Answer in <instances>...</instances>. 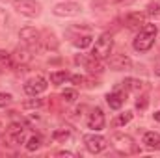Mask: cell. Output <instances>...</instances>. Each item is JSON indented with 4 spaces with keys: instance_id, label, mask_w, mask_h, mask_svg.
Instances as JSON below:
<instances>
[{
    "instance_id": "d6986e66",
    "label": "cell",
    "mask_w": 160,
    "mask_h": 158,
    "mask_svg": "<svg viewBox=\"0 0 160 158\" xmlns=\"http://www.w3.org/2000/svg\"><path fill=\"white\" fill-rule=\"evenodd\" d=\"M69 138H71V132L65 130V128H62V130H54V132H52V140H54V141H67Z\"/></svg>"
},
{
    "instance_id": "e575fe53",
    "label": "cell",
    "mask_w": 160,
    "mask_h": 158,
    "mask_svg": "<svg viewBox=\"0 0 160 158\" xmlns=\"http://www.w3.org/2000/svg\"><path fill=\"white\" fill-rule=\"evenodd\" d=\"M0 132H2V123H0Z\"/></svg>"
},
{
    "instance_id": "836d02e7",
    "label": "cell",
    "mask_w": 160,
    "mask_h": 158,
    "mask_svg": "<svg viewBox=\"0 0 160 158\" xmlns=\"http://www.w3.org/2000/svg\"><path fill=\"white\" fill-rule=\"evenodd\" d=\"M157 75H158V77H160V67H158V69H157Z\"/></svg>"
},
{
    "instance_id": "e0dca14e",
    "label": "cell",
    "mask_w": 160,
    "mask_h": 158,
    "mask_svg": "<svg viewBox=\"0 0 160 158\" xmlns=\"http://www.w3.org/2000/svg\"><path fill=\"white\" fill-rule=\"evenodd\" d=\"M84 63H86V67H88V71L89 73H97V75H101L102 71H104V65L101 63V60H97V58H93L91 56V60H84Z\"/></svg>"
},
{
    "instance_id": "ba28073f",
    "label": "cell",
    "mask_w": 160,
    "mask_h": 158,
    "mask_svg": "<svg viewBox=\"0 0 160 158\" xmlns=\"http://www.w3.org/2000/svg\"><path fill=\"white\" fill-rule=\"evenodd\" d=\"M80 4L77 2H62V4H56L54 6V15H58V17H75V15H78L80 13Z\"/></svg>"
},
{
    "instance_id": "7402d4cb",
    "label": "cell",
    "mask_w": 160,
    "mask_h": 158,
    "mask_svg": "<svg viewBox=\"0 0 160 158\" xmlns=\"http://www.w3.org/2000/svg\"><path fill=\"white\" fill-rule=\"evenodd\" d=\"M43 104H45L43 99H30V101L22 102V108H26V110H30V108H41Z\"/></svg>"
},
{
    "instance_id": "30bf717a",
    "label": "cell",
    "mask_w": 160,
    "mask_h": 158,
    "mask_svg": "<svg viewBox=\"0 0 160 158\" xmlns=\"http://www.w3.org/2000/svg\"><path fill=\"white\" fill-rule=\"evenodd\" d=\"M125 24L128 30H142L143 24H145V13H140V11H132L125 17Z\"/></svg>"
},
{
    "instance_id": "d6a6232c",
    "label": "cell",
    "mask_w": 160,
    "mask_h": 158,
    "mask_svg": "<svg viewBox=\"0 0 160 158\" xmlns=\"http://www.w3.org/2000/svg\"><path fill=\"white\" fill-rule=\"evenodd\" d=\"M153 117H155V121H158V123H160V112H155V116H153Z\"/></svg>"
},
{
    "instance_id": "f1b7e54d",
    "label": "cell",
    "mask_w": 160,
    "mask_h": 158,
    "mask_svg": "<svg viewBox=\"0 0 160 158\" xmlns=\"http://www.w3.org/2000/svg\"><path fill=\"white\" fill-rule=\"evenodd\" d=\"M147 104H149L147 97H142L140 101H136V108H138V110H145V108H147Z\"/></svg>"
},
{
    "instance_id": "3957f363",
    "label": "cell",
    "mask_w": 160,
    "mask_h": 158,
    "mask_svg": "<svg viewBox=\"0 0 160 158\" xmlns=\"http://www.w3.org/2000/svg\"><path fill=\"white\" fill-rule=\"evenodd\" d=\"M112 143H114V147L119 151L121 155H134V153L140 151L138 145L134 143V140L130 136H127V134H121V132L112 136Z\"/></svg>"
},
{
    "instance_id": "9a60e30c",
    "label": "cell",
    "mask_w": 160,
    "mask_h": 158,
    "mask_svg": "<svg viewBox=\"0 0 160 158\" xmlns=\"http://www.w3.org/2000/svg\"><path fill=\"white\" fill-rule=\"evenodd\" d=\"M123 86L128 91H143L145 89V82L143 80H138V78H125Z\"/></svg>"
},
{
    "instance_id": "1f68e13d",
    "label": "cell",
    "mask_w": 160,
    "mask_h": 158,
    "mask_svg": "<svg viewBox=\"0 0 160 158\" xmlns=\"http://www.w3.org/2000/svg\"><path fill=\"white\" fill-rule=\"evenodd\" d=\"M58 155H60V156H75L73 153H65V151H62V153H58Z\"/></svg>"
},
{
    "instance_id": "484cf974",
    "label": "cell",
    "mask_w": 160,
    "mask_h": 158,
    "mask_svg": "<svg viewBox=\"0 0 160 158\" xmlns=\"http://www.w3.org/2000/svg\"><path fill=\"white\" fill-rule=\"evenodd\" d=\"M89 45H91V36H82V37L75 39V47H78V48H86Z\"/></svg>"
},
{
    "instance_id": "f546056e",
    "label": "cell",
    "mask_w": 160,
    "mask_h": 158,
    "mask_svg": "<svg viewBox=\"0 0 160 158\" xmlns=\"http://www.w3.org/2000/svg\"><path fill=\"white\" fill-rule=\"evenodd\" d=\"M69 78H71V82H75L77 86H82V84H86V82H88V80L84 78V77H80V75H75V77H69Z\"/></svg>"
},
{
    "instance_id": "7a4b0ae2",
    "label": "cell",
    "mask_w": 160,
    "mask_h": 158,
    "mask_svg": "<svg viewBox=\"0 0 160 158\" xmlns=\"http://www.w3.org/2000/svg\"><path fill=\"white\" fill-rule=\"evenodd\" d=\"M112 47H114V37H112V34H102L99 39L95 41V47H93L91 56L97 58V60H106V58H110V54H112Z\"/></svg>"
},
{
    "instance_id": "4316f807",
    "label": "cell",
    "mask_w": 160,
    "mask_h": 158,
    "mask_svg": "<svg viewBox=\"0 0 160 158\" xmlns=\"http://www.w3.org/2000/svg\"><path fill=\"white\" fill-rule=\"evenodd\" d=\"M11 101H13V97L9 93H0V108H6Z\"/></svg>"
},
{
    "instance_id": "ac0fdd59",
    "label": "cell",
    "mask_w": 160,
    "mask_h": 158,
    "mask_svg": "<svg viewBox=\"0 0 160 158\" xmlns=\"http://www.w3.org/2000/svg\"><path fill=\"white\" fill-rule=\"evenodd\" d=\"M67 78H69V75H67L65 71H56V73H52V75H50V82H52L54 86H60V84H63Z\"/></svg>"
},
{
    "instance_id": "9c48e42d",
    "label": "cell",
    "mask_w": 160,
    "mask_h": 158,
    "mask_svg": "<svg viewBox=\"0 0 160 158\" xmlns=\"http://www.w3.org/2000/svg\"><path fill=\"white\" fill-rule=\"evenodd\" d=\"M108 63L116 71H127V69L132 67V62H130V58L127 54H114V56H110L108 58Z\"/></svg>"
},
{
    "instance_id": "83f0119b",
    "label": "cell",
    "mask_w": 160,
    "mask_h": 158,
    "mask_svg": "<svg viewBox=\"0 0 160 158\" xmlns=\"http://www.w3.org/2000/svg\"><path fill=\"white\" fill-rule=\"evenodd\" d=\"M149 15L158 17L160 15V4H149Z\"/></svg>"
},
{
    "instance_id": "ffe728a7",
    "label": "cell",
    "mask_w": 160,
    "mask_h": 158,
    "mask_svg": "<svg viewBox=\"0 0 160 158\" xmlns=\"http://www.w3.org/2000/svg\"><path fill=\"white\" fill-rule=\"evenodd\" d=\"M43 47L45 48H52V50H56L58 48V41H56V37L52 36V34H45V39H43Z\"/></svg>"
},
{
    "instance_id": "5bb4252c",
    "label": "cell",
    "mask_w": 160,
    "mask_h": 158,
    "mask_svg": "<svg viewBox=\"0 0 160 158\" xmlns=\"http://www.w3.org/2000/svg\"><path fill=\"white\" fill-rule=\"evenodd\" d=\"M106 102L112 110H119L121 106L125 104V93L121 91H114V93H108L106 95Z\"/></svg>"
},
{
    "instance_id": "8992f818",
    "label": "cell",
    "mask_w": 160,
    "mask_h": 158,
    "mask_svg": "<svg viewBox=\"0 0 160 158\" xmlns=\"http://www.w3.org/2000/svg\"><path fill=\"white\" fill-rule=\"evenodd\" d=\"M48 87V82L43 78V77H32L30 80H26V84H24V91L30 95V97H38L41 95L45 89Z\"/></svg>"
},
{
    "instance_id": "4fadbf2b",
    "label": "cell",
    "mask_w": 160,
    "mask_h": 158,
    "mask_svg": "<svg viewBox=\"0 0 160 158\" xmlns=\"http://www.w3.org/2000/svg\"><path fill=\"white\" fill-rule=\"evenodd\" d=\"M19 37L22 43H26V45H36L38 41H39L41 34L36 30V28H30V26H26V28H22L21 32H19Z\"/></svg>"
},
{
    "instance_id": "5b68a950",
    "label": "cell",
    "mask_w": 160,
    "mask_h": 158,
    "mask_svg": "<svg viewBox=\"0 0 160 158\" xmlns=\"http://www.w3.org/2000/svg\"><path fill=\"white\" fill-rule=\"evenodd\" d=\"M84 145L89 153L97 155V153H102L108 143H106V138H102L99 134H88V136H84Z\"/></svg>"
},
{
    "instance_id": "cb8c5ba5",
    "label": "cell",
    "mask_w": 160,
    "mask_h": 158,
    "mask_svg": "<svg viewBox=\"0 0 160 158\" xmlns=\"http://www.w3.org/2000/svg\"><path fill=\"white\" fill-rule=\"evenodd\" d=\"M0 65L15 69V67H13V62H11V54H8L6 50H0Z\"/></svg>"
},
{
    "instance_id": "277c9868",
    "label": "cell",
    "mask_w": 160,
    "mask_h": 158,
    "mask_svg": "<svg viewBox=\"0 0 160 158\" xmlns=\"http://www.w3.org/2000/svg\"><path fill=\"white\" fill-rule=\"evenodd\" d=\"M13 7H15L17 13L24 15V17H30V19L38 17L41 11V6L36 0H13Z\"/></svg>"
},
{
    "instance_id": "603a6c76",
    "label": "cell",
    "mask_w": 160,
    "mask_h": 158,
    "mask_svg": "<svg viewBox=\"0 0 160 158\" xmlns=\"http://www.w3.org/2000/svg\"><path fill=\"white\" fill-rule=\"evenodd\" d=\"M62 99H63L65 102H75V101L78 99V95H77L75 89H63V91H62Z\"/></svg>"
},
{
    "instance_id": "6da1fadb",
    "label": "cell",
    "mask_w": 160,
    "mask_h": 158,
    "mask_svg": "<svg viewBox=\"0 0 160 158\" xmlns=\"http://www.w3.org/2000/svg\"><path fill=\"white\" fill-rule=\"evenodd\" d=\"M157 34H158V28L157 24H143V28L138 32L136 39H134V48L138 52H147L153 45H155V39H157Z\"/></svg>"
},
{
    "instance_id": "7c38bea8",
    "label": "cell",
    "mask_w": 160,
    "mask_h": 158,
    "mask_svg": "<svg viewBox=\"0 0 160 158\" xmlns=\"http://www.w3.org/2000/svg\"><path fill=\"white\" fill-rule=\"evenodd\" d=\"M104 125H106V119H104L102 110H101V108H95V110L89 114L88 126H89V128H93V130H101V128H104Z\"/></svg>"
},
{
    "instance_id": "4dcf8cb0",
    "label": "cell",
    "mask_w": 160,
    "mask_h": 158,
    "mask_svg": "<svg viewBox=\"0 0 160 158\" xmlns=\"http://www.w3.org/2000/svg\"><path fill=\"white\" fill-rule=\"evenodd\" d=\"M108 4H128V2H132V0H106Z\"/></svg>"
},
{
    "instance_id": "d4e9b609",
    "label": "cell",
    "mask_w": 160,
    "mask_h": 158,
    "mask_svg": "<svg viewBox=\"0 0 160 158\" xmlns=\"http://www.w3.org/2000/svg\"><path fill=\"white\" fill-rule=\"evenodd\" d=\"M132 121V112H125V114H121L119 117L114 121V125L116 126H123V125H127V123H130Z\"/></svg>"
},
{
    "instance_id": "44dd1931",
    "label": "cell",
    "mask_w": 160,
    "mask_h": 158,
    "mask_svg": "<svg viewBox=\"0 0 160 158\" xmlns=\"http://www.w3.org/2000/svg\"><path fill=\"white\" fill-rule=\"evenodd\" d=\"M39 147H41V138H39V136H32V138L28 140V143H26V149H28L30 153L38 151Z\"/></svg>"
},
{
    "instance_id": "52a82bcc",
    "label": "cell",
    "mask_w": 160,
    "mask_h": 158,
    "mask_svg": "<svg viewBox=\"0 0 160 158\" xmlns=\"http://www.w3.org/2000/svg\"><path fill=\"white\" fill-rule=\"evenodd\" d=\"M22 140H24V126L21 123H11L4 141H8L9 145H17V143H22Z\"/></svg>"
},
{
    "instance_id": "8fae6325",
    "label": "cell",
    "mask_w": 160,
    "mask_h": 158,
    "mask_svg": "<svg viewBox=\"0 0 160 158\" xmlns=\"http://www.w3.org/2000/svg\"><path fill=\"white\" fill-rule=\"evenodd\" d=\"M30 60H32V54H30V50H28L26 47H19V48H15V50H13V54H11L13 67L26 65V63H30Z\"/></svg>"
},
{
    "instance_id": "2e32d148",
    "label": "cell",
    "mask_w": 160,
    "mask_h": 158,
    "mask_svg": "<svg viewBox=\"0 0 160 158\" xmlns=\"http://www.w3.org/2000/svg\"><path fill=\"white\" fill-rule=\"evenodd\" d=\"M143 143L149 149H160V136L157 132H145L143 134Z\"/></svg>"
}]
</instances>
